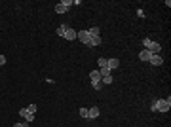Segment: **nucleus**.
Instances as JSON below:
<instances>
[{"instance_id":"f257e3e1","label":"nucleus","mask_w":171,"mask_h":127,"mask_svg":"<svg viewBox=\"0 0 171 127\" xmlns=\"http://www.w3.org/2000/svg\"><path fill=\"white\" fill-rule=\"evenodd\" d=\"M150 108H152V112H169V108H171V97L154 101Z\"/></svg>"},{"instance_id":"f03ea898","label":"nucleus","mask_w":171,"mask_h":127,"mask_svg":"<svg viewBox=\"0 0 171 127\" xmlns=\"http://www.w3.org/2000/svg\"><path fill=\"white\" fill-rule=\"evenodd\" d=\"M142 46H145V49H148L152 55H158L162 51V46H160V44H158V42H152L150 38H145V40H142Z\"/></svg>"},{"instance_id":"7ed1b4c3","label":"nucleus","mask_w":171,"mask_h":127,"mask_svg":"<svg viewBox=\"0 0 171 127\" xmlns=\"http://www.w3.org/2000/svg\"><path fill=\"white\" fill-rule=\"evenodd\" d=\"M71 6H72V0H63V2H59L55 6V11L57 13H65V11H68Z\"/></svg>"},{"instance_id":"20e7f679","label":"nucleus","mask_w":171,"mask_h":127,"mask_svg":"<svg viewBox=\"0 0 171 127\" xmlns=\"http://www.w3.org/2000/svg\"><path fill=\"white\" fill-rule=\"evenodd\" d=\"M76 38H78L82 44H86V46H88V42H89V38H91V36H89L88 30H80V32H76Z\"/></svg>"},{"instance_id":"39448f33","label":"nucleus","mask_w":171,"mask_h":127,"mask_svg":"<svg viewBox=\"0 0 171 127\" xmlns=\"http://www.w3.org/2000/svg\"><path fill=\"white\" fill-rule=\"evenodd\" d=\"M148 63H150V65H154V66H160V65H164V59H162L160 55H152Z\"/></svg>"},{"instance_id":"423d86ee","label":"nucleus","mask_w":171,"mask_h":127,"mask_svg":"<svg viewBox=\"0 0 171 127\" xmlns=\"http://www.w3.org/2000/svg\"><path fill=\"white\" fill-rule=\"evenodd\" d=\"M150 57H152V53H150L148 49H142L141 53H139V59H141V61H150Z\"/></svg>"},{"instance_id":"0eeeda50","label":"nucleus","mask_w":171,"mask_h":127,"mask_svg":"<svg viewBox=\"0 0 171 127\" xmlns=\"http://www.w3.org/2000/svg\"><path fill=\"white\" fill-rule=\"evenodd\" d=\"M107 66L110 70H114V68H118V66H120V61H118V59H108V61H107Z\"/></svg>"},{"instance_id":"6e6552de","label":"nucleus","mask_w":171,"mask_h":127,"mask_svg":"<svg viewBox=\"0 0 171 127\" xmlns=\"http://www.w3.org/2000/svg\"><path fill=\"white\" fill-rule=\"evenodd\" d=\"M63 38H67V40H76V30L67 29V32H65V36H63Z\"/></svg>"},{"instance_id":"1a4fd4ad","label":"nucleus","mask_w":171,"mask_h":127,"mask_svg":"<svg viewBox=\"0 0 171 127\" xmlns=\"http://www.w3.org/2000/svg\"><path fill=\"white\" fill-rule=\"evenodd\" d=\"M88 46H89V47H93V46H101V36H93V38H89Z\"/></svg>"},{"instance_id":"9d476101","label":"nucleus","mask_w":171,"mask_h":127,"mask_svg":"<svg viewBox=\"0 0 171 127\" xmlns=\"http://www.w3.org/2000/svg\"><path fill=\"white\" fill-rule=\"evenodd\" d=\"M89 78H91V82H101L99 70H91V72H89Z\"/></svg>"},{"instance_id":"9b49d317","label":"nucleus","mask_w":171,"mask_h":127,"mask_svg":"<svg viewBox=\"0 0 171 127\" xmlns=\"http://www.w3.org/2000/svg\"><path fill=\"white\" fill-rule=\"evenodd\" d=\"M97 116H99V108H97V106H91V108H89V116H88V118L95 120Z\"/></svg>"},{"instance_id":"f8f14e48","label":"nucleus","mask_w":171,"mask_h":127,"mask_svg":"<svg viewBox=\"0 0 171 127\" xmlns=\"http://www.w3.org/2000/svg\"><path fill=\"white\" fill-rule=\"evenodd\" d=\"M88 32H89V36H99V32H101V29H99V27H91V29H89L88 30Z\"/></svg>"},{"instance_id":"ddd939ff","label":"nucleus","mask_w":171,"mask_h":127,"mask_svg":"<svg viewBox=\"0 0 171 127\" xmlns=\"http://www.w3.org/2000/svg\"><path fill=\"white\" fill-rule=\"evenodd\" d=\"M99 74H101V78L110 76V68H108V66H103V68H99Z\"/></svg>"},{"instance_id":"4468645a","label":"nucleus","mask_w":171,"mask_h":127,"mask_svg":"<svg viewBox=\"0 0 171 127\" xmlns=\"http://www.w3.org/2000/svg\"><path fill=\"white\" fill-rule=\"evenodd\" d=\"M112 82H114V78H112V74H110V76H105V78H101V84H112Z\"/></svg>"},{"instance_id":"2eb2a0df","label":"nucleus","mask_w":171,"mask_h":127,"mask_svg":"<svg viewBox=\"0 0 171 127\" xmlns=\"http://www.w3.org/2000/svg\"><path fill=\"white\" fill-rule=\"evenodd\" d=\"M67 29H68L67 25H61L59 29H57V34H59V36H65V32H67Z\"/></svg>"},{"instance_id":"dca6fc26","label":"nucleus","mask_w":171,"mask_h":127,"mask_svg":"<svg viewBox=\"0 0 171 127\" xmlns=\"http://www.w3.org/2000/svg\"><path fill=\"white\" fill-rule=\"evenodd\" d=\"M97 65H99V68H103V66H107V59L99 57V59H97Z\"/></svg>"},{"instance_id":"f3484780","label":"nucleus","mask_w":171,"mask_h":127,"mask_svg":"<svg viewBox=\"0 0 171 127\" xmlns=\"http://www.w3.org/2000/svg\"><path fill=\"white\" fill-rule=\"evenodd\" d=\"M80 116H82V118H88L89 116V108H80Z\"/></svg>"},{"instance_id":"a211bd4d","label":"nucleus","mask_w":171,"mask_h":127,"mask_svg":"<svg viewBox=\"0 0 171 127\" xmlns=\"http://www.w3.org/2000/svg\"><path fill=\"white\" fill-rule=\"evenodd\" d=\"M34 120V114H31V112H27V116H25V121L27 123H31V121Z\"/></svg>"},{"instance_id":"6ab92c4d","label":"nucleus","mask_w":171,"mask_h":127,"mask_svg":"<svg viewBox=\"0 0 171 127\" xmlns=\"http://www.w3.org/2000/svg\"><path fill=\"white\" fill-rule=\"evenodd\" d=\"M91 85H93V89H97V91L103 87V84H101V82H91Z\"/></svg>"},{"instance_id":"aec40b11","label":"nucleus","mask_w":171,"mask_h":127,"mask_svg":"<svg viewBox=\"0 0 171 127\" xmlns=\"http://www.w3.org/2000/svg\"><path fill=\"white\" fill-rule=\"evenodd\" d=\"M36 108H38V106H36V104H31V106H27V110H28V112H31V114H34V112H36Z\"/></svg>"},{"instance_id":"412c9836","label":"nucleus","mask_w":171,"mask_h":127,"mask_svg":"<svg viewBox=\"0 0 171 127\" xmlns=\"http://www.w3.org/2000/svg\"><path fill=\"white\" fill-rule=\"evenodd\" d=\"M27 125H28V123H27V121H21V123H15L14 127H27Z\"/></svg>"},{"instance_id":"4be33fe9","label":"nucleus","mask_w":171,"mask_h":127,"mask_svg":"<svg viewBox=\"0 0 171 127\" xmlns=\"http://www.w3.org/2000/svg\"><path fill=\"white\" fill-rule=\"evenodd\" d=\"M0 65H6V57L4 55H0Z\"/></svg>"},{"instance_id":"5701e85b","label":"nucleus","mask_w":171,"mask_h":127,"mask_svg":"<svg viewBox=\"0 0 171 127\" xmlns=\"http://www.w3.org/2000/svg\"><path fill=\"white\" fill-rule=\"evenodd\" d=\"M27 127H31V125H27Z\"/></svg>"}]
</instances>
